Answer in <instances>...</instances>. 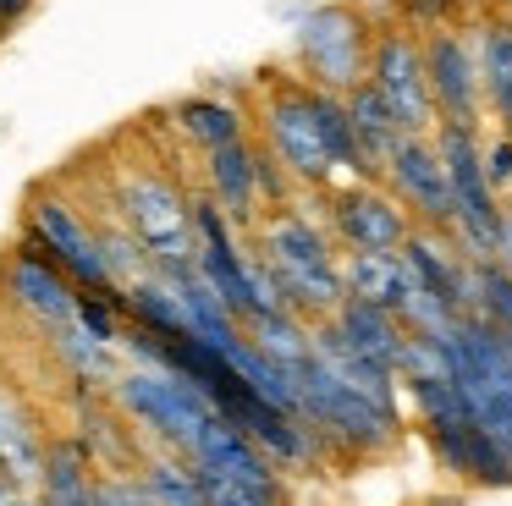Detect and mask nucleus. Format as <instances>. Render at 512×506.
Returning a JSON list of instances; mask_svg holds the SVG:
<instances>
[{
  "label": "nucleus",
  "instance_id": "1",
  "mask_svg": "<svg viewBox=\"0 0 512 506\" xmlns=\"http://www.w3.org/2000/svg\"><path fill=\"white\" fill-rule=\"evenodd\" d=\"M259 253L276 270V281H281L292 308H309V314L331 319L347 303L342 264L331 259V242L303 215H276L270 226H259Z\"/></svg>",
  "mask_w": 512,
  "mask_h": 506
},
{
  "label": "nucleus",
  "instance_id": "2",
  "mask_svg": "<svg viewBox=\"0 0 512 506\" xmlns=\"http://www.w3.org/2000/svg\"><path fill=\"white\" fill-rule=\"evenodd\" d=\"M435 149H441L446 176H452L457 237H463L468 259H496V253H501V226H507V209L496 204V187H490V171H485L479 132L474 127H457V121H441Z\"/></svg>",
  "mask_w": 512,
  "mask_h": 506
},
{
  "label": "nucleus",
  "instance_id": "3",
  "mask_svg": "<svg viewBox=\"0 0 512 506\" xmlns=\"http://www.w3.org/2000/svg\"><path fill=\"white\" fill-rule=\"evenodd\" d=\"M298 55L309 66L314 88H331V94H353L358 83H369V22L347 6H314L298 17Z\"/></svg>",
  "mask_w": 512,
  "mask_h": 506
},
{
  "label": "nucleus",
  "instance_id": "4",
  "mask_svg": "<svg viewBox=\"0 0 512 506\" xmlns=\"http://www.w3.org/2000/svg\"><path fill=\"white\" fill-rule=\"evenodd\" d=\"M122 220L133 231V242H144V253L171 270V264H193L199 248H193V204H182V193L166 182V176L149 171H127L122 176Z\"/></svg>",
  "mask_w": 512,
  "mask_h": 506
},
{
  "label": "nucleus",
  "instance_id": "5",
  "mask_svg": "<svg viewBox=\"0 0 512 506\" xmlns=\"http://www.w3.org/2000/svg\"><path fill=\"white\" fill-rule=\"evenodd\" d=\"M116 402L127 407V413L138 418V424H149L160 440H171V446L188 457L193 440H199L204 418L215 413L210 396L193 391L188 380H177V374L166 369H138V374H122L116 380Z\"/></svg>",
  "mask_w": 512,
  "mask_h": 506
},
{
  "label": "nucleus",
  "instance_id": "6",
  "mask_svg": "<svg viewBox=\"0 0 512 506\" xmlns=\"http://www.w3.org/2000/svg\"><path fill=\"white\" fill-rule=\"evenodd\" d=\"M292 374H298V396H303V418H309V424L342 435L347 446H386V440L397 435V429H391L397 413H386V407H375L369 396H358L353 385L336 380L320 358H303Z\"/></svg>",
  "mask_w": 512,
  "mask_h": 506
},
{
  "label": "nucleus",
  "instance_id": "7",
  "mask_svg": "<svg viewBox=\"0 0 512 506\" xmlns=\"http://www.w3.org/2000/svg\"><path fill=\"white\" fill-rule=\"evenodd\" d=\"M369 83H375L380 99L397 110L402 132L430 138L435 94H430V72H424V44H413L408 33H380L375 55H369Z\"/></svg>",
  "mask_w": 512,
  "mask_h": 506
},
{
  "label": "nucleus",
  "instance_id": "8",
  "mask_svg": "<svg viewBox=\"0 0 512 506\" xmlns=\"http://www.w3.org/2000/svg\"><path fill=\"white\" fill-rule=\"evenodd\" d=\"M265 138H270V149H276V160L287 165L298 182H314V187L331 182L336 160H331V149H325L320 121H314L309 88L287 83L265 99Z\"/></svg>",
  "mask_w": 512,
  "mask_h": 506
},
{
  "label": "nucleus",
  "instance_id": "9",
  "mask_svg": "<svg viewBox=\"0 0 512 506\" xmlns=\"http://www.w3.org/2000/svg\"><path fill=\"white\" fill-rule=\"evenodd\" d=\"M386 182L397 187V198L435 231H457V198H452V176H446V160L430 138H402L397 154L386 165Z\"/></svg>",
  "mask_w": 512,
  "mask_h": 506
},
{
  "label": "nucleus",
  "instance_id": "10",
  "mask_svg": "<svg viewBox=\"0 0 512 506\" xmlns=\"http://www.w3.org/2000/svg\"><path fill=\"white\" fill-rule=\"evenodd\" d=\"M424 72H430V94H435V116L457 121V127H479V61H474V39L452 28H435L424 39Z\"/></svg>",
  "mask_w": 512,
  "mask_h": 506
},
{
  "label": "nucleus",
  "instance_id": "11",
  "mask_svg": "<svg viewBox=\"0 0 512 506\" xmlns=\"http://www.w3.org/2000/svg\"><path fill=\"white\" fill-rule=\"evenodd\" d=\"M331 226L353 253H397L413 237L402 198H386L375 182H353L331 198Z\"/></svg>",
  "mask_w": 512,
  "mask_h": 506
},
{
  "label": "nucleus",
  "instance_id": "12",
  "mask_svg": "<svg viewBox=\"0 0 512 506\" xmlns=\"http://www.w3.org/2000/svg\"><path fill=\"white\" fill-rule=\"evenodd\" d=\"M28 226H34V237L45 242V253L72 275V281L94 286V292H105V286H111L105 242L94 237V231L83 226V220L72 215L67 204H61V198H34V209H28Z\"/></svg>",
  "mask_w": 512,
  "mask_h": 506
},
{
  "label": "nucleus",
  "instance_id": "13",
  "mask_svg": "<svg viewBox=\"0 0 512 506\" xmlns=\"http://www.w3.org/2000/svg\"><path fill=\"white\" fill-rule=\"evenodd\" d=\"M12 292H17V303H23L28 314H39L50 330L78 325V297H72V286H67V270L50 259L39 237H28L23 248H17V259H12Z\"/></svg>",
  "mask_w": 512,
  "mask_h": 506
},
{
  "label": "nucleus",
  "instance_id": "14",
  "mask_svg": "<svg viewBox=\"0 0 512 506\" xmlns=\"http://www.w3.org/2000/svg\"><path fill=\"white\" fill-rule=\"evenodd\" d=\"M188 462H193V468H210V473H226V479L248 484V490L276 495V473H270L265 451H259L254 440H248L232 418H221V413L204 418V429H199V440H193Z\"/></svg>",
  "mask_w": 512,
  "mask_h": 506
},
{
  "label": "nucleus",
  "instance_id": "15",
  "mask_svg": "<svg viewBox=\"0 0 512 506\" xmlns=\"http://www.w3.org/2000/svg\"><path fill=\"white\" fill-rule=\"evenodd\" d=\"M314 358H320L325 369L336 374V380H347V385H353L358 396H369L375 407L397 413V391H391L397 369H386V363H375L369 352H358L353 341H347V330L336 325V319H320V325H314Z\"/></svg>",
  "mask_w": 512,
  "mask_h": 506
},
{
  "label": "nucleus",
  "instance_id": "16",
  "mask_svg": "<svg viewBox=\"0 0 512 506\" xmlns=\"http://www.w3.org/2000/svg\"><path fill=\"white\" fill-rule=\"evenodd\" d=\"M342 281H347V297L380 303L397 319H402V308H408V297L419 292V275H413L408 259H402V248L397 253H347Z\"/></svg>",
  "mask_w": 512,
  "mask_h": 506
},
{
  "label": "nucleus",
  "instance_id": "17",
  "mask_svg": "<svg viewBox=\"0 0 512 506\" xmlns=\"http://www.w3.org/2000/svg\"><path fill=\"white\" fill-rule=\"evenodd\" d=\"M336 325L347 330V341H353L358 352H369L375 363H386V369L402 374V352H408V325H402L391 308L380 303H364V297H347L342 308H336Z\"/></svg>",
  "mask_w": 512,
  "mask_h": 506
},
{
  "label": "nucleus",
  "instance_id": "18",
  "mask_svg": "<svg viewBox=\"0 0 512 506\" xmlns=\"http://www.w3.org/2000/svg\"><path fill=\"white\" fill-rule=\"evenodd\" d=\"M347 116H353L358 149H364L369 171H375V182H380V176H386V165H391V154H397V143L408 138V132H402L397 110H391L386 99H380V88H375V83H358L353 94H347Z\"/></svg>",
  "mask_w": 512,
  "mask_h": 506
},
{
  "label": "nucleus",
  "instance_id": "19",
  "mask_svg": "<svg viewBox=\"0 0 512 506\" xmlns=\"http://www.w3.org/2000/svg\"><path fill=\"white\" fill-rule=\"evenodd\" d=\"M402 259L413 264V275H419V286L430 297H441L446 308H457V314H474V281H468V264H457L452 253H441V242H430L424 231H413V237L402 242Z\"/></svg>",
  "mask_w": 512,
  "mask_h": 506
},
{
  "label": "nucleus",
  "instance_id": "20",
  "mask_svg": "<svg viewBox=\"0 0 512 506\" xmlns=\"http://www.w3.org/2000/svg\"><path fill=\"white\" fill-rule=\"evenodd\" d=\"M210 187H215V198H221L226 220L248 226V220H254V193H259V154L248 149L243 138L210 149Z\"/></svg>",
  "mask_w": 512,
  "mask_h": 506
},
{
  "label": "nucleus",
  "instance_id": "21",
  "mask_svg": "<svg viewBox=\"0 0 512 506\" xmlns=\"http://www.w3.org/2000/svg\"><path fill=\"white\" fill-rule=\"evenodd\" d=\"M474 61H479V88L501 127L512 132V22H479L474 28Z\"/></svg>",
  "mask_w": 512,
  "mask_h": 506
},
{
  "label": "nucleus",
  "instance_id": "22",
  "mask_svg": "<svg viewBox=\"0 0 512 506\" xmlns=\"http://www.w3.org/2000/svg\"><path fill=\"white\" fill-rule=\"evenodd\" d=\"M0 473H12L17 484H45V446H39L34 418L17 407L12 391H0Z\"/></svg>",
  "mask_w": 512,
  "mask_h": 506
},
{
  "label": "nucleus",
  "instance_id": "23",
  "mask_svg": "<svg viewBox=\"0 0 512 506\" xmlns=\"http://www.w3.org/2000/svg\"><path fill=\"white\" fill-rule=\"evenodd\" d=\"M177 127L188 132L193 143H204V149H221V143L243 138V116H237L232 105H221V99H182Z\"/></svg>",
  "mask_w": 512,
  "mask_h": 506
},
{
  "label": "nucleus",
  "instance_id": "24",
  "mask_svg": "<svg viewBox=\"0 0 512 506\" xmlns=\"http://www.w3.org/2000/svg\"><path fill=\"white\" fill-rule=\"evenodd\" d=\"M248 330H254L248 341H254L265 358L287 363V369H298L303 358H314V336L292 314H259V319H248Z\"/></svg>",
  "mask_w": 512,
  "mask_h": 506
},
{
  "label": "nucleus",
  "instance_id": "25",
  "mask_svg": "<svg viewBox=\"0 0 512 506\" xmlns=\"http://www.w3.org/2000/svg\"><path fill=\"white\" fill-rule=\"evenodd\" d=\"M468 479L479 484H512V451L501 446L496 435H485V429H474L468 435Z\"/></svg>",
  "mask_w": 512,
  "mask_h": 506
},
{
  "label": "nucleus",
  "instance_id": "26",
  "mask_svg": "<svg viewBox=\"0 0 512 506\" xmlns=\"http://www.w3.org/2000/svg\"><path fill=\"white\" fill-rule=\"evenodd\" d=\"M144 484L160 506H210L199 490V479H193V468H177V462H155Z\"/></svg>",
  "mask_w": 512,
  "mask_h": 506
},
{
  "label": "nucleus",
  "instance_id": "27",
  "mask_svg": "<svg viewBox=\"0 0 512 506\" xmlns=\"http://www.w3.org/2000/svg\"><path fill=\"white\" fill-rule=\"evenodd\" d=\"M188 468H193V462H188ZM193 479H199V490H204V501H210V506H276V495H265V490H248V484L226 479V473L193 468Z\"/></svg>",
  "mask_w": 512,
  "mask_h": 506
},
{
  "label": "nucleus",
  "instance_id": "28",
  "mask_svg": "<svg viewBox=\"0 0 512 506\" xmlns=\"http://www.w3.org/2000/svg\"><path fill=\"white\" fill-rule=\"evenodd\" d=\"M94 506H160V501L149 495V484L105 479V484H94Z\"/></svg>",
  "mask_w": 512,
  "mask_h": 506
},
{
  "label": "nucleus",
  "instance_id": "29",
  "mask_svg": "<svg viewBox=\"0 0 512 506\" xmlns=\"http://www.w3.org/2000/svg\"><path fill=\"white\" fill-rule=\"evenodd\" d=\"M485 171H490V187H512V132H501L496 143L485 149Z\"/></svg>",
  "mask_w": 512,
  "mask_h": 506
},
{
  "label": "nucleus",
  "instance_id": "30",
  "mask_svg": "<svg viewBox=\"0 0 512 506\" xmlns=\"http://www.w3.org/2000/svg\"><path fill=\"white\" fill-rule=\"evenodd\" d=\"M78 330H89L100 347L116 336V325H111V314H105V303H94V297H78Z\"/></svg>",
  "mask_w": 512,
  "mask_h": 506
},
{
  "label": "nucleus",
  "instance_id": "31",
  "mask_svg": "<svg viewBox=\"0 0 512 506\" xmlns=\"http://www.w3.org/2000/svg\"><path fill=\"white\" fill-rule=\"evenodd\" d=\"M259 193H265V198H287V176L276 171L270 154H259Z\"/></svg>",
  "mask_w": 512,
  "mask_h": 506
},
{
  "label": "nucleus",
  "instance_id": "32",
  "mask_svg": "<svg viewBox=\"0 0 512 506\" xmlns=\"http://www.w3.org/2000/svg\"><path fill=\"white\" fill-rule=\"evenodd\" d=\"M452 6H457V0H408V11H413V17L435 22V28H441V17H446Z\"/></svg>",
  "mask_w": 512,
  "mask_h": 506
},
{
  "label": "nucleus",
  "instance_id": "33",
  "mask_svg": "<svg viewBox=\"0 0 512 506\" xmlns=\"http://www.w3.org/2000/svg\"><path fill=\"white\" fill-rule=\"evenodd\" d=\"M501 264H507V275H512V215H507V226H501V253H496Z\"/></svg>",
  "mask_w": 512,
  "mask_h": 506
},
{
  "label": "nucleus",
  "instance_id": "34",
  "mask_svg": "<svg viewBox=\"0 0 512 506\" xmlns=\"http://www.w3.org/2000/svg\"><path fill=\"white\" fill-rule=\"evenodd\" d=\"M23 11H28V0H0V17H6V22L23 17Z\"/></svg>",
  "mask_w": 512,
  "mask_h": 506
},
{
  "label": "nucleus",
  "instance_id": "35",
  "mask_svg": "<svg viewBox=\"0 0 512 506\" xmlns=\"http://www.w3.org/2000/svg\"><path fill=\"white\" fill-rule=\"evenodd\" d=\"M0 33H6V17H0Z\"/></svg>",
  "mask_w": 512,
  "mask_h": 506
},
{
  "label": "nucleus",
  "instance_id": "36",
  "mask_svg": "<svg viewBox=\"0 0 512 506\" xmlns=\"http://www.w3.org/2000/svg\"><path fill=\"white\" fill-rule=\"evenodd\" d=\"M507 347H512V330H507Z\"/></svg>",
  "mask_w": 512,
  "mask_h": 506
}]
</instances>
